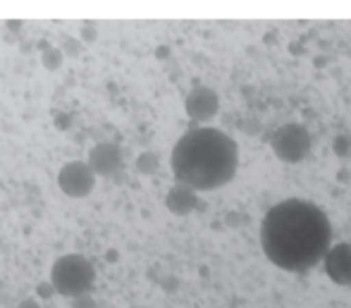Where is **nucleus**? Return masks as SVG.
Returning <instances> with one entry per match:
<instances>
[{"label": "nucleus", "instance_id": "9", "mask_svg": "<svg viewBox=\"0 0 351 308\" xmlns=\"http://www.w3.org/2000/svg\"><path fill=\"white\" fill-rule=\"evenodd\" d=\"M165 203L172 213H177V215H186V213H191L196 206H199V196H196L194 189H189L184 185H177V187L170 189Z\"/></svg>", "mask_w": 351, "mask_h": 308}, {"label": "nucleus", "instance_id": "12", "mask_svg": "<svg viewBox=\"0 0 351 308\" xmlns=\"http://www.w3.org/2000/svg\"><path fill=\"white\" fill-rule=\"evenodd\" d=\"M17 308H38V304H36V301H34V299H24L22 304H19Z\"/></svg>", "mask_w": 351, "mask_h": 308}, {"label": "nucleus", "instance_id": "6", "mask_svg": "<svg viewBox=\"0 0 351 308\" xmlns=\"http://www.w3.org/2000/svg\"><path fill=\"white\" fill-rule=\"evenodd\" d=\"M325 275L339 287H351V244L349 241H339L332 244L330 251L323 258Z\"/></svg>", "mask_w": 351, "mask_h": 308}, {"label": "nucleus", "instance_id": "8", "mask_svg": "<svg viewBox=\"0 0 351 308\" xmlns=\"http://www.w3.org/2000/svg\"><path fill=\"white\" fill-rule=\"evenodd\" d=\"M88 165L96 172V177H112L122 170V151L115 143H96L88 151Z\"/></svg>", "mask_w": 351, "mask_h": 308}, {"label": "nucleus", "instance_id": "3", "mask_svg": "<svg viewBox=\"0 0 351 308\" xmlns=\"http://www.w3.org/2000/svg\"><path fill=\"white\" fill-rule=\"evenodd\" d=\"M51 285L56 287V294L74 299V296L91 294L96 285V268L91 261L79 253H67L60 256L51 268Z\"/></svg>", "mask_w": 351, "mask_h": 308}, {"label": "nucleus", "instance_id": "1", "mask_svg": "<svg viewBox=\"0 0 351 308\" xmlns=\"http://www.w3.org/2000/svg\"><path fill=\"white\" fill-rule=\"evenodd\" d=\"M332 241V225L320 206L304 198H287L265 213L261 246L275 268L306 272L323 263Z\"/></svg>", "mask_w": 351, "mask_h": 308}, {"label": "nucleus", "instance_id": "11", "mask_svg": "<svg viewBox=\"0 0 351 308\" xmlns=\"http://www.w3.org/2000/svg\"><path fill=\"white\" fill-rule=\"evenodd\" d=\"M53 292H56V287H53L51 282H48V285H41V287H38V294H41V296H51Z\"/></svg>", "mask_w": 351, "mask_h": 308}, {"label": "nucleus", "instance_id": "10", "mask_svg": "<svg viewBox=\"0 0 351 308\" xmlns=\"http://www.w3.org/2000/svg\"><path fill=\"white\" fill-rule=\"evenodd\" d=\"M72 308H96V301L91 299V294H82V296H74Z\"/></svg>", "mask_w": 351, "mask_h": 308}, {"label": "nucleus", "instance_id": "7", "mask_svg": "<svg viewBox=\"0 0 351 308\" xmlns=\"http://www.w3.org/2000/svg\"><path fill=\"white\" fill-rule=\"evenodd\" d=\"M184 110L191 120L208 122L217 115V110H220V98H217V93L208 86H196L186 93Z\"/></svg>", "mask_w": 351, "mask_h": 308}, {"label": "nucleus", "instance_id": "5", "mask_svg": "<svg viewBox=\"0 0 351 308\" xmlns=\"http://www.w3.org/2000/svg\"><path fill=\"white\" fill-rule=\"evenodd\" d=\"M96 172L91 170L86 161L65 163L58 172V187L70 198H84L96 189Z\"/></svg>", "mask_w": 351, "mask_h": 308}, {"label": "nucleus", "instance_id": "2", "mask_svg": "<svg viewBox=\"0 0 351 308\" xmlns=\"http://www.w3.org/2000/svg\"><path fill=\"white\" fill-rule=\"evenodd\" d=\"M177 185L194 191H213L230 185L239 170V146L215 127H194L180 137L170 156Z\"/></svg>", "mask_w": 351, "mask_h": 308}, {"label": "nucleus", "instance_id": "4", "mask_svg": "<svg viewBox=\"0 0 351 308\" xmlns=\"http://www.w3.org/2000/svg\"><path fill=\"white\" fill-rule=\"evenodd\" d=\"M273 153L280 158L282 163H301L304 158H308L311 148H313V139H311L308 129L304 124H282L278 132L270 139Z\"/></svg>", "mask_w": 351, "mask_h": 308}]
</instances>
